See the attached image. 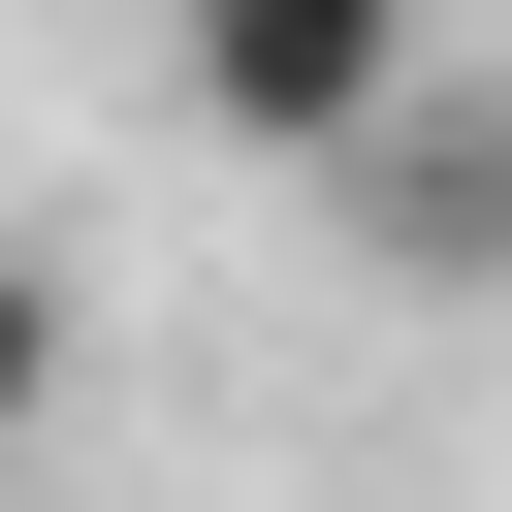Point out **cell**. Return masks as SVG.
<instances>
[{
  "label": "cell",
  "mask_w": 512,
  "mask_h": 512,
  "mask_svg": "<svg viewBox=\"0 0 512 512\" xmlns=\"http://www.w3.org/2000/svg\"><path fill=\"white\" fill-rule=\"evenodd\" d=\"M160 64H192L224 160H384V128H416V0H192Z\"/></svg>",
  "instance_id": "6da1fadb"
},
{
  "label": "cell",
  "mask_w": 512,
  "mask_h": 512,
  "mask_svg": "<svg viewBox=\"0 0 512 512\" xmlns=\"http://www.w3.org/2000/svg\"><path fill=\"white\" fill-rule=\"evenodd\" d=\"M352 192H384V288H512V160L480 128H384Z\"/></svg>",
  "instance_id": "7a4b0ae2"
},
{
  "label": "cell",
  "mask_w": 512,
  "mask_h": 512,
  "mask_svg": "<svg viewBox=\"0 0 512 512\" xmlns=\"http://www.w3.org/2000/svg\"><path fill=\"white\" fill-rule=\"evenodd\" d=\"M32 416H64V288L0 256V448H32Z\"/></svg>",
  "instance_id": "3957f363"
}]
</instances>
